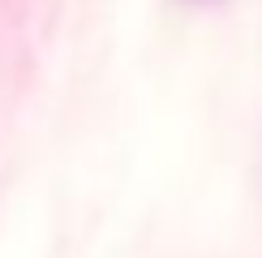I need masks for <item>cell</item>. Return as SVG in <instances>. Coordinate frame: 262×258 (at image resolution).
Masks as SVG:
<instances>
[{
    "label": "cell",
    "mask_w": 262,
    "mask_h": 258,
    "mask_svg": "<svg viewBox=\"0 0 262 258\" xmlns=\"http://www.w3.org/2000/svg\"><path fill=\"white\" fill-rule=\"evenodd\" d=\"M193 5H211V0H193Z\"/></svg>",
    "instance_id": "6da1fadb"
}]
</instances>
